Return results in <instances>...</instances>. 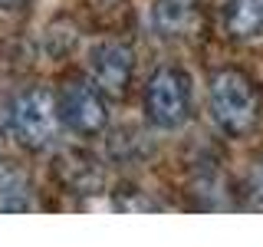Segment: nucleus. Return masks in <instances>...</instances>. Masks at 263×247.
Returning <instances> with one entry per match:
<instances>
[{
  "label": "nucleus",
  "instance_id": "obj_10",
  "mask_svg": "<svg viewBox=\"0 0 263 247\" xmlns=\"http://www.w3.org/2000/svg\"><path fill=\"white\" fill-rule=\"evenodd\" d=\"M30 4H33V0H0V10H10V13H20V10H27Z\"/></svg>",
  "mask_w": 263,
  "mask_h": 247
},
{
  "label": "nucleus",
  "instance_id": "obj_6",
  "mask_svg": "<svg viewBox=\"0 0 263 247\" xmlns=\"http://www.w3.org/2000/svg\"><path fill=\"white\" fill-rule=\"evenodd\" d=\"M201 23V0H155L152 7V27L161 40H191Z\"/></svg>",
  "mask_w": 263,
  "mask_h": 247
},
{
  "label": "nucleus",
  "instance_id": "obj_2",
  "mask_svg": "<svg viewBox=\"0 0 263 247\" xmlns=\"http://www.w3.org/2000/svg\"><path fill=\"white\" fill-rule=\"evenodd\" d=\"M145 115L155 129L175 132L181 129L187 119H191L194 109V93H191V79H187L184 69H175V66H161V69L152 73V79L145 82Z\"/></svg>",
  "mask_w": 263,
  "mask_h": 247
},
{
  "label": "nucleus",
  "instance_id": "obj_9",
  "mask_svg": "<svg viewBox=\"0 0 263 247\" xmlns=\"http://www.w3.org/2000/svg\"><path fill=\"white\" fill-rule=\"evenodd\" d=\"M240 201H243V208L263 211V158L247 168V175L240 181Z\"/></svg>",
  "mask_w": 263,
  "mask_h": 247
},
{
  "label": "nucleus",
  "instance_id": "obj_8",
  "mask_svg": "<svg viewBox=\"0 0 263 247\" xmlns=\"http://www.w3.org/2000/svg\"><path fill=\"white\" fill-rule=\"evenodd\" d=\"M33 191L30 181L16 168H0V211H30Z\"/></svg>",
  "mask_w": 263,
  "mask_h": 247
},
{
  "label": "nucleus",
  "instance_id": "obj_1",
  "mask_svg": "<svg viewBox=\"0 0 263 247\" xmlns=\"http://www.w3.org/2000/svg\"><path fill=\"white\" fill-rule=\"evenodd\" d=\"M208 109H211L214 126L224 132V135L243 138L257 129V122L263 115L260 86L243 69H217L211 76Z\"/></svg>",
  "mask_w": 263,
  "mask_h": 247
},
{
  "label": "nucleus",
  "instance_id": "obj_7",
  "mask_svg": "<svg viewBox=\"0 0 263 247\" xmlns=\"http://www.w3.org/2000/svg\"><path fill=\"white\" fill-rule=\"evenodd\" d=\"M224 33L237 43L263 37V0H227L224 4Z\"/></svg>",
  "mask_w": 263,
  "mask_h": 247
},
{
  "label": "nucleus",
  "instance_id": "obj_5",
  "mask_svg": "<svg viewBox=\"0 0 263 247\" xmlns=\"http://www.w3.org/2000/svg\"><path fill=\"white\" fill-rule=\"evenodd\" d=\"M89 73L92 82L102 89V96L122 99L132 86V73H135V60H132V49L125 43H99L89 56Z\"/></svg>",
  "mask_w": 263,
  "mask_h": 247
},
{
  "label": "nucleus",
  "instance_id": "obj_4",
  "mask_svg": "<svg viewBox=\"0 0 263 247\" xmlns=\"http://www.w3.org/2000/svg\"><path fill=\"white\" fill-rule=\"evenodd\" d=\"M56 115H60V126H66L82 138H92L109 126V105H105L102 89L86 79H69L60 89Z\"/></svg>",
  "mask_w": 263,
  "mask_h": 247
},
{
  "label": "nucleus",
  "instance_id": "obj_3",
  "mask_svg": "<svg viewBox=\"0 0 263 247\" xmlns=\"http://www.w3.org/2000/svg\"><path fill=\"white\" fill-rule=\"evenodd\" d=\"M13 138L30 152H43L53 145L56 129H60V115H56V96L43 86H30L10 102L7 112Z\"/></svg>",
  "mask_w": 263,
  "mask_h": 247
}]
</instances>
